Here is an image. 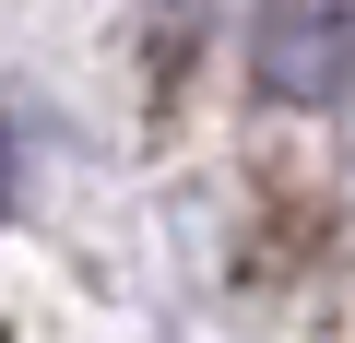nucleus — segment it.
Segmentation results:
<instances>
[{
    "instance_id": "obj_1",
    "label": "nucleus",
    "mask_w": 355,
    "mask_h": 343,
    "mask_svg": "<svg viewBox=\"0 0 355 343\" xmlns=\"http://www.w3.org/2000/svg\"><path fill=\"white\" fill-rule=\"evenodd\" d=\"M249 60H261V95H284V107L355 95V0H261Z\"/></svg>"
},
{
    "instance_id": "obj_2",
    "label": "nucleus",
    "mask_w": 355,
    "mask_h": 343,
    "mask_svg": "<svg viewBox=\"0 0 355 343\" xmlns=\"http://www.w3.org/2000/svg\"><path fill=\"white\" fill-rule=\"evenodd\" d=\"M0 202H12V130H0Z\"/></svg>"
}]
</instances>
